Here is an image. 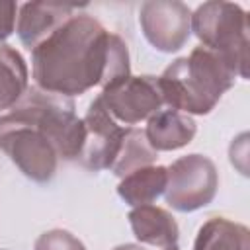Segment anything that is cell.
<instances>
[{"label":"cell","mask_w":250,"mask_h":250,"mask_svg":"<svg viewBox=\"0 0 250 250\" xmlns=\"http://www.w3.org/2000/svg\"><path fill=\"white\" fill-rule=\"evenodd\" d=\"M111 35L94 16L74 14L31 49L35 86L66 98L102 86Z\"/></svg>","instance_id":"1"},{"label":"cell","mask_w":250,"mask_h":250,"mask_svg":"<svg viewBox=\"0 0 250 250\" xmlns=\"http://www.w3.org/2000/svg\"><path fill=\"white\" fill-rule=\"evenodd\" d=\"M156 78L162 102L170 109L186 115H207L232 88L236 74L215 51L199 45L189 57L170 62Z\"/></svg>","instance_id":"2"},{"label":"cell","mask_w":250,"mask_h":250,"mask_svg":"<svg viewBox=\"0 0 250 250\" xmlns=\"http://www.w3.org/2000/svg\"><path fill=\"white\" fill-rule=\"evenodd\" d=\"M191 31L236 76L248 78V14L242 6L225 0L203 2L191 14Z\"/></svg>","instance_id":"3"},{"label":"cell","mask_w":250,"mask_h":250,"mask_svg":"<svg viewBox=\"0 0 250 250\" xmlns=\"http://www.w3.org/2000/svg\"><path fill=\"white\" fill-rule=\"evenodd\" d=\"M12 109L43 131V135L57 150L59 158H78L84 143V121L76 115L72 98L31 86Z\"/></svg>","instance_id":"4"},{"label":"cell","mask_w":250,"mask_h":250,"mask_svg":"<svg viewBox=\"0 0 250 250\" xmlns=\"http://www.w3.org/2000/svg\"><path fill=\"white\" fill-rule=\"evenodd\" d=\"M0 150L33 182L45 184L57 172L59 154L49 139L35 123L14 109L0 117Z\"/></svg>","instance_id":"5"},{"label":"cell","mask_w":250,"mask_h":250,"mask_svg":"<svg viewBox=\"0 0 250 250\" xmlns=\"http://www.w3.org/2000/svg\"><path fill=\"white\" fill-rule=\"evenodd\" d=\"M219 188L217 166L203 154H186L166 168V203L182 213L197 211L215 199Z\"/></svg>","instance_id":"6"},{"label":"cell","mask_w":250,"mask_h":250,"mask_svg":"<svg viewBox=\"0 0 250 250\" xmlns=\"http://www.w3.org/2000/svg\"><path fill=\"white\" fill-rule=\"evenodd\" d=\"M100 100L109 115L125 125H135L143 119H148L164 105L158 78L150 74H129L123 80L102 88Z\"/></svg>","instance_id":"7"},{"label":"cell","mask_w":250,"mask_h":250,"mask_svg":"<svg viewBox=\"0 0 250 250\" xmlns=\"http://www.w3.org/2000/svg\"><path fill=\"white\" fill-rule=\"evenodd\" d=\"M139 23L156 51L176 53L189 39L191 10L178 0H148L141 4Z\"/></svg>","instance_id":"8"},{"label":"cell","mask_w":250,"mask_h":250,"mask_svg":"<svg viewBox=\"0 0 250 250\" xmlns=\"http://www.w3.org/2000/svg\"><path fill=\"white\" fill-rule=\"evenodd\" d=\"M82 121H84V143L76 160L92 172L109 170L117 156L127 127L117 125V121L104 107L100 96L90 104Z\"/></svg>","instance_id":"9"},{"label":"cell","mask_w":250,"mask_h":250,"mask_svg":"<svg viewBox=\"0 0 250 250\" xmlns=\"http://www.w3.org/2000/svg\"><path fill=\"white\" fill-rule=\"evenodd\" d=\"M78 12L80 8L72 4L25 2L18 10V21H16L18 37L31 51L41 41H45L59 25H62L68 18H72Z\"/></svg>","instance_id":"10"},{"label":"cell","mask_w":250,"mask_h":250,"mask_svg":"<svg viewBox=\"0 0 250 250\" xmlns=\"http://www.w3.org/2000/svg\"><path fill=\"white\" fill-rule=\"evenodd\" d=\"M197 125L191 115L176 109H158L146 119L145 137L148 145L158 150H178L193 141Z\"/></svg>","instance_id":"11"},{"label":"cell","mask_w":250,"mask_h":250,"mask_svg":"<svg viewBox=\"0 0 250 250\" xmlns=\"http://www.w3.org/2000/svg\"><path fill=\"white\" fill-rule=\"evenodd\" d=\"M131 230L135 238L143 244L156 246V248H168L176 246L180 238V229L172 213L158 205H139L133 207L127 215Z\"/></svg>","instance_id":"12"},{"label":"cell","mask_w":250,"mask_h":250,"mask_svg":"<svg viewBox=\"0 0 250 250\" xmlns=\"http://www.w3.org/2000/svg\"><path fill=\"white\" fill-rule=\"evenodd\" d=\"M193 250H250V232L227 217H211L199 227Z\"/></svg>","instance_id":"13"},{"label":"cell","mask_w":250,"mask_h":250,"mask_svg":"<svg viewBox=\"0 0 250 250\" xmlns=\"http://www.w3.org/2000/svg\"><path fill=\"white\" fill-rule=\"evenodd\" d=\"M166 189V168L164 166H145L125 178L117 186V195L131 207L148 205L158 199Z\"/></svg>","instance_id":"14"},{"label":"cell","mask_w":250,"mask_h":250,"mask_svg":"<svg viewBox=\"0 0 250 250\" xmlns=\"http://www.w3.org/2000/svg\"><path fill=\"white\" fill-rule=\"evenodd\" d=\"M27 64L23 57L6 43H0V111L12 109L27 90Z\"/></svg>","instance_id":"15"},{"label":"cell","mask_w":250,"mask_h":250,"mask_svg":"<svg viewBox=\"0 0 250 250\" xmlns=\"http://www.w3.org/2000/svg\"><path fill=\"white\" fill-rule=\"evenodd\" d=\"M156 154L158 152L148 145L145 131H139L135 127H127L123 141H121V146L117 150V156H115L109 170L115 176L125 178L127 174H131L139 168L150 166L156 160Z\"/></svg>","instance_id":"16"},{"label":"cell","mask_w":250,"mask_h":250,"mask_svg":"<svg viewBox=\"0 0 250 250\" xmlns=\"http://www.w3.org/2000/svg\"><path fill=\"white\" fill-rule=\"evenodd\" d=\"M33 250H86V246L72 232L62 229H53L39 234Z\"/></svg>","instance_id":"17"},{"label":"cell","mask_w":250,"mask_h":250,"mask_svg":"<svg viewBox=\"0 0 250 250\" xmlns=\"http://www.w3.org/2000/svg\"><path fill=\"white\" fill-rule=\"evenodd\" d=\"M16 2H0V41L8 39L16 27V14H18Z\"/></svg>","instance_id":"18"},{"label":"cell","mask_w":250,"mask_h":250,"mask_svg":"<svg viewBox=\"0 0 250 250\" xmlns=\"http://www.w3.org/2000/svg\"><path fill=\"white\" fill-rule=\"evenodd\" d=\"M113 250H145V248L139 246V244H119V246H115Z\"/></svg>","instance_id":"19"},{"label":"cell","mask_w":250,"mask_h":250,"mask_svg":"<svg viewBox=\"0 0 250 250\" xmlns=\"http://www.w3.org/2000/svg\"><path fill=\"white\" fill-rule=\"evenodd\" d=\"M164 250H180L178 246H168V248H164Z\"/></svg>","instance_id":"20"},{"label":"cell","mask_w":250,"mask_h":250,"mask_svg":"<svg viewBox=\"0 0 250 250\" xmlns=\"http://www.w3.org/2000/svg\"><path fill=\"white\" fill-rule=\"evenodd\" d=\"M0 250H4V248H0Z\"/></svg>","instance_id":"21"}]
</instances>
